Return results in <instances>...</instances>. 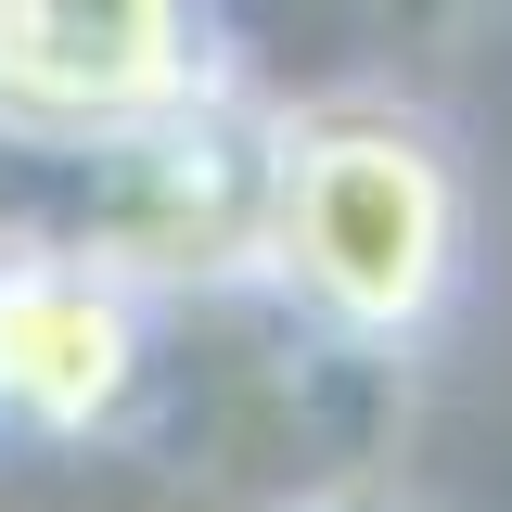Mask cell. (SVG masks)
<instances>
[{
	"label": "cell",
	"mask_w": 512,
	"mask_h": 512,
	"mask_svg": "<svg viewBox=\"0 0 512 512\" xmlns=\"http://www.w3.org/2000/svg\"><path fill=\"white\" fill-rule=\"evenodd\" d=\"M256 512H410V500L384 487L372 461H346V474H308V487H282V500H256Z\"/></svg>",
	"instance_id": "cell-4"
},
{
	"label": "cell",
	"mask_w": 512,
	"mask_h": 512,
	"mask_svg": "<svg viewBox=\"0 0 512 512\" xmlns=\"http://www.w3.org/2000/svg\"><path fill=\"white\" fill-rule=\"evenodd\" d=\"M256 295L346 346L359 372H397L448 333L474 295V180L461 141L397 90H308L282 103V154H269V244H256Z\"/></svg>",
	"instance_id": "cell-1"
},
{
	"label": "cell",
	"mask_w": 512,
	"mask_h": 512,
	"mask_svg": "<svg viewBox=\"0 0 512 512\" xmlns=\"http://www.w3.org/2000/svg\"><path fill=\"white\" fill-rule=\"evenodd\" d=\"M205 77H231L205 0H0V128H128Z\"/></svg>",
	"instance_id": "cell-3"
},
{
	"label": "cell",
	"mask_w": 512,
	"mask_h": 512,
	"mask_svg": "<svg viewBox=\"0 0 512 512\" xmlns=\"http://www.w3.org/2000/svg\"><path fill=\"white\" fill-rule=\"evenodd\" d=\"M154 308L116 269L52 244H0V436L13 448H90L154 397Z\"/></svg>",
	"instance_id": "cell-2"
}]
</instances>
